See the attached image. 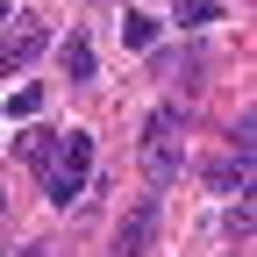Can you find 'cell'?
Wrapping results in <instances>:
<instances>
[{
  "label": "cell",
  "mask_w": 257,
  "mask_h": 257,
  "mask_svg": "<svg viewBox=\"0 0 257 257\" xmlns=\"http://www.w3.org/2000/svg\"><path fill=\"white\" fill-rule=\"evenodd\" d=\"M86 172H93V136H86V128H64L57 150H50V165H43L50 200H57V207H64V200H79V193H86Z\"/></svg>",
  "instance_id": "6da1fadb"
},
{
  "label": "cell",
  "mask_w": 257,
  "mask_h": 257,
  "mask_svg": "<svg viewBox=\"0 0 257 257\" xmlns=\"http://www.w3.org/2000/svg\"><path fill=\"white\" fill-rule=\"evenodd\" d=\"M172 136H179V107H157V114L143 121V172H150L157 186L179 172V150H172Z\"/></svg>",
  "instance_id": "7a4b0ae2"
},
{
  "label": "cell",
  "mask_w": 257,
  "mask_h": 257,
  "mask_svg": "<svg viewBox=\"0 0 257 257\" xmlns=\"http://www.w3.org/2000/svg\"><path fill=\"white\" fill-rule=\"evenodd\" d=\"M150 236H157V200H136V207H128V221L114 229V257H143Z\"/></svg>",
  "instance_id": "3957f363"
},
{
  "label": "cell",
  "mask_w": 257,
  "mask_h": 257,
  "mask_svg": "<svg viewBox=\"0 0 257 257\" xmlns=\"http://www.w3.org/2000/svg\"><path fill=\"white\" fill-rule=\"evenodd\" d=\"M43 43H50V36H43V22H29V15H22V22H15V36H0V72L29 64V57H36Z\"/></svg>",
  "instance_id": "277c9868"
},
{
  "label": "cell",
  "mask_w": 257,
  "mask_h": 257,
  "mask_svg": "<svg viewBox=\"0 0 257 257\" xmlns=\"http://www.w3.org/2000/svg\"><path fill=\"white\" fill-rule=\"evenodd\" d=\"M22 165H50V150H57V136H50V128H22Z\"/></svg>",
  "instance_id": "5b68a950"
},
{
  "label": "cell",
  "mask_w": 257,
  "mask_h": 257,
  "mask_svg": "<svg viewBox=\"0 0 257 257\" xmlns=\"http://www.w3.org/2000/svg\"><path fill=\"white\" fill-rule=\"evenodd\" d=\"M64 72H72L79 86L93 79V43H86V36H64Z\"/></svg>",
  "instance_id": "8992f818"
},
{
  "label": "cell",
  "mask_w": 257,
  "mask_h": 257,
  "mask_svg": "<svg viewBox=\"0 0 257 257\" xmlns=\"http://www.w3.org/2000/svg\"><path fill=\"white\" fill-rule=\"evenodd\" d=\"M121 43H128V50H150V43H157V22H150V15H121Z\"/></svg>",
  "instance_id": "52a82bcc"
},
{
  "label": "cell",
  "mask_w": 257,
  "mask_h": 257,
  "mask_svg": "<svg viewBox=\"0 0 257 257\" xmlns=\"http://www.w3.org/2000/svg\"><path fill=\"white\" fill-rule=\"evenodd\" d=\"M172 8H179V22H186V29H207V22L221 15L214 0H172Z\"/></svg>",
  "instance_id": "ba28073f"
},
{
  "label": "cell",
  "mask_w": 257,
  "mask_h": 257,
  "mask_svg": "<svg viewBox=\"0 0 257 257\" xmlns=\"http://www.w3.org/2000/svg\"><path fill=\"white\" fill-rule=\"evenodd\" d=\"M36 107H43V93H36V86H15V100H8V114H15V121H29Z\"/></svg>",
  "instance_id": "9c48e42d"
},
{
  "label": "cell",
  "mask_w": 257,
  "mask_h": 257,
  "mask_svg": "<svg viewBox=\"0 0 257 257\" xmlns=\"http://www.w3.org/2000/svg\"><path fill=\"white\" fill-rule=\"evenodd\" d=\"M0 22H8V0H0Z\"/></svg>",
  "instance_id": "30bf717a"
}]
</instances>
